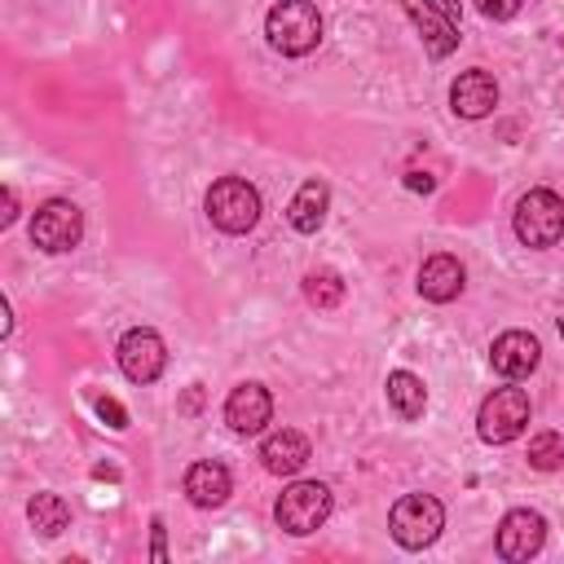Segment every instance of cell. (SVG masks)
I'll use <instances>...</instances> for the list:
<instances>
[{
  "label": "cell",
  "mask_w": 564,
  "mask_h": 564,
  "mask_svg": "<svg viewBox=\"0 0 564 564\" xmlns=\"http://www.w3.org/2000/svg\"><path fill=\"white\" fill-rule=\"evenodd\" d=\"M405 13H410V22L419 26L423 48H427L432 57H445V53L458 48V18H449L441 4H432V0H405Z\"/></svg>",
  "instance_id": "obj_11"
},
{
  "label": "cell",
  "mask_w": 564,
  "mask_h": 564,
  "mask_svg": "<svg viewBox=\"0 0 564 564\" xmlns=\"http://www.w3.org/2000/svg\"><path fill=\"white\" fill-rule=\"evenodd\" d=\"M432 4H441L449 18H458V0H432Z\"/></svg>",
  "instance_id": "obj_27"
},
{
  "label": "cell",
  "mask_w": 564,
  "mask_h": 564,
  "mask_svg": "<svg viewBox=\"0 0 564 564\" xmlns=\"http://www.w3.org/2000/svg\"><path fill=\"white\" fill-rule=\"evenodd\" d=\"M150 555H154V560H167V546H163V520H154V542H150Z\"/></svg>",
  "instance_id": "obj_25"
},
{
  "label": "cell",
  "mask_w": 564,
  "mask_h": 564,
  "mask_svg": "<svg viewBox=\"0 0 564 564\" xmlns=\"http://www.w3.org/2000/svg\"><path fill=\"white\" fill-rule=\"evenodd\" d=\"M234 480H229V467L225 463H194L185 471V494L194 507H220L229 498Z\"/></svg>",
  "instance_id": "obj_16"
},
{
  "label": "cell",
  "mask_w": 564,
  "mask_h": 564,
  "mask_svg": "<svg viewBox=\"0 0 564 564\" xmlns=\"http://www.w3.org/2000/svg\"><path fill=\"white\" fill-rule=\"evenodd\" d=\"M489 361H494V370H498L502 379H524V375L538 370L542 344H538L529 330H502V335L494 339V348H489Z\"/></svg>",
  "instance_id": "obj_10"
},
{
  "label": "cell",
  "mask_w": 564,
  "mask_h": 564,
  "mask_svg": "<svg viewBox=\"0 0 564 564\" xmlns=\"http://www.w3.org/2000/svg\"><path fill=\"white\" fill-rule=\"evenodd\" d=\"M260 458H264V467H269L273 476H295V471L308 463V436L295 432V427H282V432L264 436Z\"/></svg>",
  "instance_id": "obj_15"
},
{
  "label": "cell",
  "mask_w": 564,
  "mask_h": 564,
  "mask_svg": "<svg viewBox=\"0 0 564 564\" xmlns=\"http://www.w3.org/2000/svg\"><path fill=\"white\" fill-rule=\"evenodd\" d=\"M405 185H410V189H423V194H427V189H432V176H427V172H410V181H405Z\"/></svg>",
  "instance_id": "obj_26"
},
{
  "label": "cell",
  "mask_w": 564,
  "mask_h": 564,
  "mask_svg": "<svg viewBox=\"0 0 564 564\" xmlns=\"http://www.w3.org/2000/svg\"><path fill=\"white\" fill-rule=\"evenodd\" d=\"M97 414H101L110 427H128V414H123V405H119L115 397H97Z\"/></svg>",
  "instance_id": "obj_23"
},
{
  "label": "cell",
  "mask_w": 564,
  "mask_h": 564,
  "mask_svg": "<svg viewBox=\"0 0 564 564\" xmlns=\"http://www.w3.org/2000/svg\"><path fill=\"white\" fill-rule=\"evenodd\" d=\"M207 216L225 234H247L260 220V194H256V185H247L242 176H220L207 189Z\"/></svg>",
  "instance_id": "obj_4"
},
{
  "label": "cell",
  "mask_w": 564,
  "mask_h": 564,
  "mask_svg": "<svg viewBox=\"0 0 564 564\" xmlns=\"http://www.w3.org/2000/svg\"><path fill=\"white\" fill-rule=\"evenodd\" d=\"M304 295H308V304H317V308H335V304L344 300V282H339L335 269H317V273L304 278Z\"/></svg>",
  "instance_id": "obj_20"
},
{
  "label": "cell",
  "mask_w": 564,
  "mask_h": 564,
  "mask_svg": "<svg viewBox=\"0 0 564 564\" xmlns=\"http://www.w3.org/2000/svg\"><path fill=\"white\" fill-rule=\"evenodd\" d=\"M326 203H330V189H326L322 181H304V185L295 189L291 207H286L291 229H300V234H317L322 220H326Z\"/></svg>",
  "instance_id": "obj_17"
},
{
  "label": "cell",
  "mask_w": 564,
  "mask_h": 564,
  "mask_svg": "<svg viewBox=\"0 0 564 564\" xmlns=\"http://www.w3.org/2000/svg\"><path fill=\"white\" fill-rule=\"evenodd\" d=\"M520 4H524V0H476V9H480L485 18H494V22L516 18V13H520Z\"/></svg>",
  "instance_id": "obj_22"
},
{
  "label": "cell",
  "mask_w": 564,
  "mask_h": 564,
  "mask_svg": "<svg viewBox=\"0 0 564 564\" xmlns=\"http://www.w3.org/2000/svg\"><path fill=\"white\" fill-rule=\"evenodd\" d=\"M388 529L405 551H423L445 529V507L432 494H405V498H397V507L388 516Z\"/></svg>",
  "instance_id": "obj_2"
},
{
  "label": "cell",
  "mask_w": 564,
  "mask_h": 564,
  "mask_svg": "<svg viewBox=\"0 0 564 564\" xmlns=\"http://www.w3.org/2000/svg\"><path fill=\"white\" fill-rule=\"evenodd\" d=\"M13 216H18V194H13V189H4V203H0V225H13Z\"/></svg>",
  "instance_id": "obj_24"
},
{
  "label": "cell",
  "mask_w": 564,
  "mask_h": 564,
  "mask_svg": "<svg viewBox=\"0 0 564 564\" xmlns=\"http://www.w3.org/2000/svg\"><path fill=\"white\" fill-rule=\"evenodd\" d=\"M264 35L278 53L304 57L322 44V13H317L313 0H278L264 18Z\"/></svg>",
  "instance_id": "obj_1"
},
{
  "label": "cell",
  "mask_w": 564,
  "mask_h": 564,
  "mask_svg": "<svg viewBox=\"0 0 564 564\" xmlns=\"http://www.w3.org/2000/svg\"><path fill=\"white\" fill-rule=\"evenodd\" d=\"M529 423V397L524 388H494L476 414V427H480V441L489 445H507L524 432Z\"/></svg>",
  "instance_id": "obj_6"
},
{
  "label": "cell",
  "mask_w": 564,
  "mask_h": 564,
  "mask_svg": "<svg viewBox=\"0 0 564 564\" xmlns=\"http://www.w3.org/2000/svg\"><path fill=\"white\" fill-rule=\"evenodd\" d=\"M560 335H564V317H560Z\"/></svg>",
  "instance_id": "obj_28"
},
{
  "label": "cell",
  "mask_w": 564,
  "mask_h": 564,
  "mask_svg": "<svg viewBox=\"0 0 564 564\" xmlns=\"http://www.w3.org/2000/svg\"><path fill=\"white\" fill-rule=\"evenodd\" d=\"M388 405H392L401 419H419L423 405H427V388H423V379L410 375V370H392V375H388Z\"/></svg>",
  "instance_id": "obj_18"
},
{
  "label": "cell",
  "mask_w": 564,
  "mask_h": 564,
  "mask_svg": "<svg viewBox=\"0 0 564 564\" xmlns=\"http://www.w3.org/2000/svg\"><path fill=\"white\" fill-rule=\"evenodd\" d=\"M273 516H278V529L304 538V533L322 529V520L330 516V489L322 480H295L291 489H282Z\"/></svg>",
  "instance_id": "obj_5"
},
{
  "label": "cell",
  "mask_w": 564,
  "mask_h": 564,
  "mask_svg": "<svg viewBox=\"0 0 564 564\" xmlns=\"http://www.w3.org/2000/svg\"><path fill=\"white\" fill-rule=\"evenodd\" d=\"M26 516H31V529H35L40 538H57V533L70 524V507H66L57 494H35L31 507H26Z\"/></svg>",
  "instance_id": "obj_19"
},
{
  "label": "cell",
  "mask_w": 564,
  "mask_h": 564,
  "mask_svg": "<svg viewBox=\"0 0 564 564\" xmlns=\"http://www.w3.org/2000/svg\"><path fill=\"white\" fill-rule=\"evenodd\" d=\"M546 542V520L529 507H516L498 524V555L502 560H533Z\"/></svg>",
  "instance_id": "obj_9"
},
{
  "label": "cell",
  "mask_w": 564,
  "mask_h": 564,
  "mask_svg": "<svg viewBox=\"0 0 564 564\" xmlns=\"http://www.w3.org/2000/svg\"><path fill=\"white\" fill-rule=\"evenodd\" d=\"M163 366H167V348L150 326H137L119 339V370L132 383H154L163 375Z\"/></svg>",
  "instance_id": "obj_8"
},
{
  "label": "cell",
  "mask_w": 564,
  "mask_h": 564,
  "mask_svg": "<svg viewBox=\"0 0 564 564\" xmlns=\"http://www.w3.org/2000/svg\"><path fill=\"white\" fill-rule=\"evenodd\" d=\"M516 238L524 247H555L564 238V198L555 189H529L516 203Z\"/></svg>",
  "instance_id": "obj_3"
},
{
  "label": "cell",
  "mask_w": 564,
  "mask_h": 564,
  "mask_svg": "<svg viewBox=\"0 0 564 564\" xmlns=\"http://www.w3.org/2000/svg\"><path fill=\"white\" fill-rule=\"evenodd\" d=\"M463 282H467L463 264H458L454 256H445V251H441V256H427L423 269H419V295L432 300V304L454 300V295L463 291Z\"/></svg>",
  "instance_id": "obj_14"
},
{
  "label": "cell",
  "mask_w": 564,
  "mask_h": 564,
  "mask_svg": "<svg viewBox=\"0 0 564 564\" xmlns=\"http://www.w3.org/2000/svg\"><path fill=\"white\" fill-rule=\"evenodd\" d=\"M269 414H273V397H269L264 383H238L229 392V401H225V423L234 432H242V436L260 432L269 423Z\"/></svg>",
  "instance_id": "obj_12"
},
{
  "label": "cell",
  "mask_w": 564,
  "mask_h": 564,
  "mask_svg": "<svg viewBox=\"0 0 564 564\" xmlns=\"http://www.w3.org/2000/svg\"><path fill=\"white\" fill-rule=\"evenodd\" d=\"M529 463H533L538 471H555V467L564 463V436H560V432H538V436L529 441Z\"/></svg>",
  "instance_id": "obj_21"
},
{
  "label": "cell",
  "mask_w": 564,
  "mask_h": 564,
  "mask_svg": "<svg viewBox=\"0 0 564 564\" xmlns=\"http://www.w3.org/2000/svg\"><path fill=\"white\" fill-rule=\"evenodd\" d=\"M79 234H84V216H79L75 203H66V198H48L44 207H35L31 242H35L40 251L62 256V251H70V247L79 242Z\"/></svg>",
  "instance_id": "obj_7"
},
{
  "label": "cell",
  "mask_w": 564,
  "mask_h": 564,
  "mask_svg": "<svg viewBox=\"0 0 564 564\" xmlns=\"http://www.w3.org/2000/svg\"><path fill=\"white\" fill-rule=\"evenodd\" d=\"M449 106L463 119H485L498 106V79L489 70H463L449 88Z\"/></svg>",
  "instance_id": "obj_13"
}]
</instances>
